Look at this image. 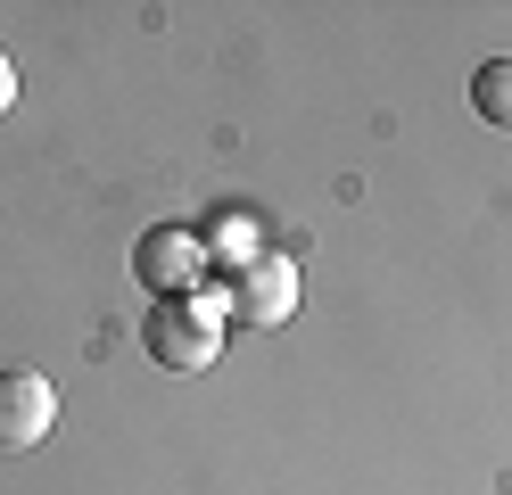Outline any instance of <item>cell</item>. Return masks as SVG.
<instances>
[{
  "label": "cell",
  "instance_id": "cell-2",
  "mask_svg": "<svg viewBox=\"0 0 512 495\" xmlns=\"http://www.w3.org/2000/svg\"><path fill=\"white\" fill-rule=\"evenodd\" d=\"M223 314H232V322H248V330L290 322V314H298V273H290V256H248V264H232Z\"/></svg>",
  "mask_w": 512,
  "mask_h": 495
},
{
  "label": "cell",
  "instance_id": "cell-1",
  "mask_svg": "<svg viewBox=\"0 0 512 495\" xmlns=\"http://www.w3.org/2000/svg\"><path fill=\"white\" fill-rule=\"evenodd\" d=\"M149 355L166 363V372H207V363L223 355V330H215V306L207 297H157L149 322H141Z\"/></svg>",
  "mask_w": 512,
  "mask_h": 495
},
{
  "label": "cell",
  "instance_id": "cell-4",
  "mask_svg": "<svg viewBox=\"0 0 512 495\" xmlns=\"http://www.w3.org/2000/svg\"><path fill=\"white\" fill-rule=\"evenodd\" d=\"M133 264H141V281L157 297H190V281H199V264H207V240L190 223H157V231H141Z\"/></svg>",
  "mask_w": 512,
  "mask_h": 495
},
{
  "label": "cell",
  "instance_id": "cell-6",
  "mask_svg": "<svg viewBox=\"0 0 512 495\" xmlns=\"http://www.w3.org/2000/svg\"><path fill=\"white\" fill-rule=\"evenodd\" d=\"M17 108V66H9V50H0V116Z\"/></svg>",
  "mask_w": 512,
  "mask_h": 495
},
{
  "label": "cell",
  "instance_id": "cell-3",
  "mask_svg": "<svg viewBox=\"0 0 512 495\" xmlns=\"http://www.w3.org/2000/svg\"><path fill=\"white\" fill-rule=\"evenodd\" d=\"M58 429V388L42 372H0V454H25Z\"/></svg>",
  "mask_w": 512,
  "mask_h": 495
},
{
  "label": "cell",
  "instance_id": "cell-5",
  "mask_svg": "<svg viewBox=\"0 0 512 495\" xmlns=\"http://www.w3.org/2000/svg\"><path fill=\"white\" fill-rule=\"evenodd\" d=\"M471 108H479V124L512 132V58H488V66L471 75Z\"/></svg>",
  "mask_w": 512,
  "mask_h": 495
}]
</instances>
